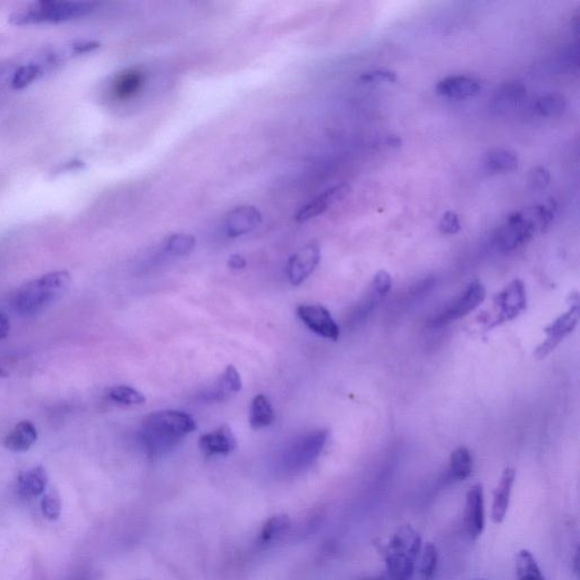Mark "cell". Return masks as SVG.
<instances>
[{
  "label": "cell",
  "mask_w": 580,
  "mask_h": 580,
  "mask_svg": "<svg viewBox=\"0 0 580 580\" xmlns=\"http://www.w3.org/2000/svg\"><path fill=\"white\" fill-rule=\"evenodd\" d=\"M485 163L490 172L495 174H509L518 169L519 159L512 150L493 147L487 152Z\"/></svg>",
  "instance_id": "7402d4cb"
},
{
  "label": "cell",
  "mask_w": 580,
  "mask_h": 580,
  "mask_svg": "<svg viewBox=\"0 0 580 580\" xmlns=\"http://www.w3.org/2000/svg\"><path fill=\"white\" fill-rule=\"evenodd\" d=\"M296 313L301 322L315 335L332 341L339 339V326L326 307L319 304L301 305L297 307Z\"/></svg>",
  "instance_id": "30bf717a"
},
{
  "label": "cell",
  "mask_w": 580,
  "mask_h": 580,
  "mask_svg": "<svg viewBox=\"0 0 580 580\" xmlns=\"http://www.w3.org/2000/svg\"><path fill=\"white\" fill-rule=\"evenodd\" d=\"M536 110L544 117H559L566 111V99L560 92H550L536 101Z\"/></svg>",
  "instance_id": "d4e9b609"
},
{
  "label": "cell",
  "mask_w": 580,
  "mask_h": 580,
  "mask_svg": "<svg viewBox=\"0 0 580 580\" xmlns=\"http://www.w3.org/2000/svg\"><path fill=\"white\" fill-rule=\"evenodd\" d=\"M145 75L138 69H130L119 75L113 82V92L118 99H128L142 89Z\"/></svg>",
  "instance_id": "603a6c76"
},
{
  "label": "cell",
  "mask_w": 580,
  "mask_h": 580,
  "mask_svg": "<svg viewBox=\"0 0 580 580\" xmlns=\"http://www.w3.org/2000/svg\"><path fill=\"white\" fill-rule=\"evenodd\" d=\"M291 520L289 516L285 514H274L270 517L261 529V539L264 541L276 539V536L282 535L289 529Z\"/></svg>",
  "instance_id": "f546056e"
},
{
  "label": "cell",
  "mask_w": 580,
  "mask_h": 580,
  "mask_svg": "<svg viewBox=\"0 0 580 580\" xmlns=\"http://www.w3.org/2000/svg\"><path fill=\"white\" fill-rule=\"evenodd\" d=\"M197 245V238L190 234H174L166 241V251L174 257H186L191 254Z\"/></svg>",
  "instance_id": "f1b7e54d"
},
{
  "label": "cell",
  "mask_w": 580,
  "mask_h": 580,
  "mask_svg": "<svg viewBox=\"0 0 580 580\" xmlns=\"http://www.w3.org/2000/svg\"><path fill=\"white\" fill-rule=\"evenodd\" d=\"M41 512L48 520H58L61 514V501L58 492L51 490L43 495L41 499Z\"/></svg>",
  "instance_id": "1f68e13d"
},
{
  "label": "cell",
  "mask_w": 580,
  "mask_h": 580,
  "mask_svg": "<svg viewBox=\"0 0 580 580\" xmlns=\"http://www.w3.org/2000/svg\"><path fill=\"white\" fill-rule=\"evenodd\" d=\"M514 478H516L514 470L506 468L502 476H501L500 482L497 484V489H495L493 504H492V520L495 524H501L506 518Z\"/></svg>",
  "instance_id": "ac0fdd59"
},
{
  "label": "cell",
  "mask_w": 580,
  "mask_h": 580,
  "mask_svg": "<svg viewBox=\"0 0 580 580\" xmlns=\"http://www.w3.org/2000/svg\"><path fill=\"white\" fill-rule=\"evenodd\" d=\"M326 430H316L296 440L286 453V465L290 470H303L320 456L328 441Z\"/></svg>",
  "instance_id": "9c48e42d"
},
{
  "label": "cell",
  "mask_w": 580,
  "mask_h": 580,
  "mask_svg": "<svg viewBox=\"0 0 580 580\" xmlns=\"http://www.w3.org/2000/svg\"><path fill=\"white\" fill-rule=\"evenodd\" d=\"M478 580H484V579H478Z\"/></svg>",
  "instance_id": "b9f144b4"
},
{
  "label": "cell",
  "mask_w": 580,
  "mask_h": 580,
  "mask_svg": "<svg viewBox=\"0 0 580 580\" xmlns=\"http://www.w3.org/2000/svg\"><path fill=\"white\" fill-rule=\"evenodd\" d=\"M38 430L30 420H21L4 440L6 449L13 452H26L36 445Z\"/></svg>",
  "instance_id": "d6986e66"
},
{
  "label": "cell",
  "mask_w": 580,
  "mask_h": 580,
  "mask_svg": "<svg viewBox=\"0 0 580 580\" xmlns=\"http://www.w3.org/2000/svg\"><path fill=\"white\" fill-rule=\"evenodd\" d=\"M539 229L541 227L536 207L512 213L497 232L499 249L506 253L519 249L529 243Z\"/></svg>",
  "instance_id": "5b68a950"
},
{
  "label": "cell",
  "mask_w": 580,
  "mask_h": 580,
  "mask_svg": "<svg viewBox=\"0 0 580 580\" xmlns=\"http://www.w3.org/2000/svg\"><path fill=\"white\" fill-rule=\"evenodd\" d=\"M7 376H9V373L3 368H0V378H7Z\"/></svg>",
  "instance_id": "60d3db41"
},
{
  "label": "cell",
  "mask_w": 580,
  "mask_h": 580,
  "mask_svg": "<svg viewBox=\"0 0 580 580\" xmlns=\"http://www.w3.org/2000/svg\"><path fill=\"white\" fill-rule=\"evenodd\" d=\"M578 321H579V299L577 293H572L569 295V310L560 315L550 326L545 328L547 338L536 348L535 356L539 359L549 356L576 329Z\"/></svg>",
  "instance_id": "52a82bcc"
},
{
  "label": "cell",
  "mask_w": 580,
  "mask_h": 580,
  "mask_svg": "<svg viewBox=\"0 0 580 580\" xmlns=\"http://www.w3.org/2000/svg\"><path fill=\"white\" fill-rule=\"evenodd\" d=\"M440 230L447 235H456L462 229L458 214L453 211H447L440 220Z\"/></svg>",
  "instance_id": "e575fe53"
},
{
  "label": "cell",
  "mask_w": 580,
  "mask_h": 580,
  "mask_svg": "<svg viewBox=\"0 0 580 580\" xmlns=\"http://www.w3.org/2000/svg\"><path fill=\"white\" fill-rule=\"evenodd\" d=\"M94 5L89 1H40L30 9L17 13L11 21L15 24L31 23H58L86 16L93 11Z\"/></svg>",
  "instance_id": "277c9868"
},
{
  "label": "cell",
  "mask_w": 580,
  "mask_h": 580,
  "mask_svg": "<svg viewBox=\"0 0 580 580\" xmlns=\"http://www.w3.org/2000/svg\"><path fill=\"white\" fill-rule=\"evenodd\" d=\"M262 224V214L257 207L242 205L228 213L226 219L227 236L230 238L246 235Z\"/></svg>",
  "instance_id": "9a60e30c"
},
{
  "label": "cell",
  "mask_w": 580,
  "mask_h": 580,
  "mask_svg": "<svg viewBox=\"0 0 580 580\" xmlns=\"http://www.w3.org/2000/svg\"><path fill=\"white\" fill-rule=\"evenodd\" d=\"M108 398L113 403L124 405V406H138L145 403V397L134 388L128 385H116L108 390Z\"/></svg>",
  "instance_id": "83f0119b"
},
{
  "label": "cell",
  "mask_w": 580,
  "mask_h": 580,
  "mask_svg": "<svg viewBox=\"0 0 580 580\" xmlns=\"http://www.w3.org/2000/svg\"><path fill=\"white\" fill-rule=\"evenodd\" d=\"M276 420L274 407L271 405L270 399L264 395H257L252 400L249 409V424L252 428L260 430L268 428Z\"/></svg>",
  "instance_id": "cb8c5ba5"
},
{
  "label": "cell",
  "mask_w": 580,
  "mask_h": 580,
  "mask_svg": "<svg viewBox=\"0 0 580 580\" xmlns=\"http://www.w3.org/2000/svg\"><path fill=\"white\" fill-rule=\"evenodd\" d=\"M388 143H389V145H391V147H400V138H397V136H390V138H388Z\"/></svg>",
  "instance_id": "ab89813d"
},
{
  "label": "cell",
  "mask_w": 580,
  "mask_h": 580,
  "mask_svg": "<svg viewBox=\"0 0 580 580\" xmlns=\"http://www.w3.org/2000/svg\"><path fill=\"white\" fill-rule=\"evenodd\" d=\"M472 472V457L466 447H460L451 453L450 474L455 480L465 481Z\"/></svg>",
  "instance_id": "4316f807"
},
{
  "label": "cell",
  "mask_w": 580,
  "mask_h": 580,
  "mask_svg": "<svg viewBox=\"0 0 580 580\" xmlns=\"http://www.w3.org/2000/svg\"><path fill=\"white\" fill-rule=\"evenodd\" d=\"M40 73H41V68L39 65H25L15 73L13 80H11V86L14 89H23L36 80Z\"/></svg>",
  "instance_id": "d6a6232c"
},
{
  "label": "cell",
  "mask_w": 580,
  "mask_h": 580,
  "mask_svg": "<svg viewBox=\"0 0 580 580\" xmlns=\"http://www.w3.org/2000/svg\"><path fill=\"white\" fill-rule=\"evenodd\" d=\"M371 287L373 288L376 293H379L385 299L390 290H391V287H393L391 276L388 274L387 271H378L376 276H374L373 280H372Z\"/></svg>",
  "instance_id": "d590c367"
},
{
  "label": "cell",
  "mask_w": 580,
  "mask_h": 580,
  "mask_svg": "<svg viewBox=\"0 0 580 580\" xmlns=\"http://www.w3.org/2000/svg\"><path fill=\"white\" fill-rule=\"evenodd\" d=\"M348 193L349 185L346 182L332 186L301 207L294 219L297 222H306L312 220V219L323 214L324 212L329 210L332 205L345 199Z\"/></svg>",
  "instance_id": "4fadbf2b"
},
{
  "label": "cell",
  "mask_w": 580,
  "mask_h": 580,
  "mask_svg": "<svg viewBox=\"0 0 580 580\" xmlns=\"http://www.w3.org/2000/svg\"><path fill=\"white\" fill-rule=\"evenodd\" d=\"M529 182H531L533 187L539 188V190L545 188L549 186L551 182L550 172L544 167H536L531 172Z\"/></svg>",
  "instance_id": "8d00e7d4"
},
{
  "label": "cell",
  "mask_w": 580,
  "mask_h": 580,
  "mask_svg": "<svg viewBox=\"0 0 580 580\" xmlns=\"http://www.w3.org/2000/svg\"><path fill=\"white\" fill-rule=\"evenodd\" d=\"M517 580H545L536 559L528 550H522L516 558Z\"/></svg>",
  "instance_id": "484cf974"
},
{
  "label": "cell",
  "mask_w": 580,
  "mask_h": 580,
  "mask_svg": "<svg viewBox=\"0 0 580 580\" xmlns=\"http://www.w3.org/2000/svg\"><path fill=\"white\" fill-rule=\"evenodd\" d=\"M197 430L191 415L180 410H161L147 415L142 422L141 441L150 453L166 452Z\"/></svg>",
  "instance_id": "6da1fadb"
},
{
  "label": "cell",
  "mask_w": 580,
  "mask_h": 580,
  "mask_svg": "<svg viewBox=\"0 0 580 580\" xmlns=\"http://www.w3.org/2000/svg\"><path fill=\"white\" fill-rule=\"evenodd\" d=\"M437 560H439V554H437L435 545L432 543L425 544L422 551V556H420V574L422 580L433 579L434 574L437 570Z\"/></svg>",
  "instance_id": "4dcf8cb0"
},
{
  "label": "cell",
  "mask_w": 580,
  "mask_h": 580,
  "mask_svg": "<svg viewBox=\"0 0 580 580\" xmlns=\"http://www.w3.org/2000/svg\"><path fill=\"white\" fill-rule=\"evenodd\" d=\"M527 95V88L519 81H510L497 90L492 99V107L499 113H506L516 107Z\"/></svg>",
  "instance_id": "44dd1931"
},
{
  "label": "cell",
  "mask_w": 580,
  "mask_h": 580,
  "mask_svg": "<svg viewBox=\"0 0 580 580\" xmlns=\"http://www.w3.org/2000/svg\"><path fill=\"white\" fill-rule=\"evenodd\" d=\"M242 378L234 365H228L216 382L203 391L201 398L209 403H224L242 390Z\"/></svg>",
  "instance_id": "5bb4252c"
},
{
  "label": "cell",
  "mask_w": 580,
  "mask_h": 580,
  "mask_svg": "<svg viewBox=\"0 0 580 580\" xmlns=\"http://www.w3.org/2000/svg\"><path fill=\"white\" fill-rule=\"evenodd\" d=\"M199 445L202 452L207 457L229 455L237 447V440L229 426L222 425L214 431L203 434Z\"/></svg>",
  "instance_id": "2e32d148"
},
{
  "label": "cell",
  "mask_w": 580,
  "mask_h": 580,
  "mask_svg": "<svg viewBox=\"0 0 580 580\" xmlns=\"http://www.w3.org/2000/svg\"><path fill=\"white\" fill-rule=\"evenodd\" d=\"M48 485L47 470L43 466H34L21 472L17 478V489L26 499L40 497L45 493Z\"/></svg>",
  "instance_id": "ffe728a7"
},
{
  "label": "cell",
  "mask_w": 580,
  "mask_h": 580,
  "mask_svg": "<svg viewBox=\"0 0 580 580\" xmlns=\"http://www.w3.org/2000/svg\"><path fill=\"white\" fill-rule=\"evenodd\" d=\"M422 549L420 534L410 526H403L395 532L383 549L385 572L380 577L365 580H410L415 562Z\"/></svg>",
  "instance_id": "3957f363"
},
{
  "label": "cell",
  "mask_w": 580,
  "mask_h": 580,
  "mask_svg": "<svg viewBox=\"0 0 580 580\" xmlns=\"http://www.w3.org/2000/svg\"><path fill=\"white\" fill-rule=\"evenodd\" d=\"M247 262H246L245 257L241 254L232 255L228 260V266L232 270H243Z\"/></svg>",
  "instance_id": "f35d334b"
},
{
  "label": "cell",
  "mask_w": 580,
  "mask_h": 580,
  "mask_svg": "<svg viewBox=\"0 0 580 580\" xmlns=\"http://www.w3.org/2000/svg\"><path fill=\"white\" fill-rule=\"evenodd\" d=\"M487 297V290L480 281L470 282L464 293L460 294L455 301H451L439 314L430 321L432 328H441L452 323L455 321L465 318L466 315L475 311Z\"/></svg>",
  "instance_id": "ba28073f"
},
{
  "label": "cell",
  "mask_w": 580,
  "mask_h": 580,
  "mask_svg": "<svg viewBox=\"0 0 580 580\" xmlns=\"http://www.w3.org/2000/svg\"><path fill=\"white\" fill-rule=\"evenodd\" d=\"M465 531L472 541L481 536L485 525L484 493L481 484L470 487L466 497L464 514Z\"/></svg>",
  "instance_id": "7c38bea8"
},
{
  "label": "cell",
  "mask_w": 580,
  "mask_h": 580,
  "mask_svg": "<svg viewBox=\"0 0 580 580\" xmlns=\"http://www.w3.org/2000/svg\"><path fill=\"white\" fill-rule=\"evenodd\" d=\"M72 282L65 270L53 271L31 280L17 289L13 299L15 312L21 316L39 314L64 297Z\"/></svg>",
  "instance_id": "7a4b0ae2"
},
{
  "label": "cell",
  "mask_w": 580,
  "mask_h": 580,
  "mask_svg": "<svg viewBox=\"0 0 580 580\" xmlns=\"http://www.w3.org/2000/svg\"><path fill=\"white\" fill-rule=\"evenodd\" d=\"M494 314L484 321L487 329L506 323L519 316L527 307V294L525 285L520 279L512 280L497 294L493 301Z\"/></svg>",
  "instance_id": "8992f818"
},
{
  "label": "cell",
  "mask_w": 580,
  "mask_h": 580,
  "mask_svg": "<svg viewBox=\"0 0 580 580\" xmlns=\"http://www.w3.org/2000/svg\"><path fill=\"white\" fill-rule=\"evenodd\" d=\"M397 80H398L397 73L395 71H390V69H376V71L364 73V74L359 76L361 82L368 84L381 83V82L395 83Z\"/></svg>",
  "instance_id": "836d02e7"
},
{
  "label": "cell",
  "mask_w": 580,
  "mask_h": 580,
  "mask_svg": "<svg viewBox=\"0 0 580 580\" xmlns=\"http://www.w3.org/2000/svg\"><path fill=\"white\" fill-rule=\"evenodd\" d=\"M11 331V321L4 312H0V340L5 339Z\"/></svg>",
  "instance_id": "74e56055"
},
{
  "label": "cell",
  "mask_w": 580,
  "mask_h": 580,
  "mask_svg": "<svg viewBox=\"0 0 580 580\" xmlns=\"http://www.w3.org/2000/svg\"><path fill=\"white\" fill-rule=\"evenodd\" d=\"M321 261V251L318 244H309L301 247L288 260V279L293 286H299L314 272Z\"/></svg>",
  "instance_id": "8fae6325"
},
{
  "label": "cell",
  "mask_w": 580,
  "mask_h": 580,
  "mask_svg": "<svg viewBox=\"0 0 580 580\" xmlns=\"http://www.w3.org/2000/svg\"><path fill=\"white\" fill-rule=\"evenodd\" d=\"M482 86L478 81L465 76V75H452L440 81L435 86V91L439 95L451 98V99H468L481 93Z\"/></svg>",
  "instance_id": "e0dca14e"
}]
</instances>
